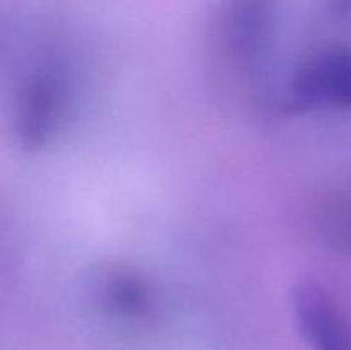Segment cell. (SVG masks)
<instances>
[{
	"instance_id": "6da1fadb",
	"label": "cell",
	"mask_w": 351,
	"mask_h": 350,
	"mask_svg": "<svg viewBox=\"0 0 351 350\" xmlns=\"http://www.w3.org/2000/svg\"><path fill=\"white\" fill-rule=\"evenodd\" d=\"M67 82L58 69L43 65L21 84L14 110V130L21 146L34 151L50 143L64 122Z\"/></svg>"
},
{
	"instance_id": "7a4b0ae2",
	"label": "cell",
	"mask_w": 351,
	"mask_h": 350,
	"mask_svg": "<svg viewBox=\"0 0 351 350\" xmlns=\"http://www.w3.org/2000/svg\"><path fill=\"white\" fill-rule=\"evenodd\" d=\"M288 102L300 112L351 108V50L329 48L302 62L288 86Z\"/></svg>"
},
{
	"instance_id": "3957f363",
	"label": "cell",
	"mask_w": 351,
	"mask_h": 350,
	"mask_svg": "<svg viewBox=\"0 0 351 350\" xmlns=\"http://www.w3.org/2000/svg\"><path fill=\"white\" fill-rule=\"evenodd\" d=\"M291 304L302 336L314 350H351V326L335 299L319 281L300 278Z\"/></svg>"
},
{
	"instance_id": "277c9868",
	"label": "cell",
	"mask_w": 351,
	"mask_h": 350,
	"mask_svg": "<svg viewBox=\"0 0 351 350\" xmlns=\"http://www.w3.org/2000/svg\"><path fill=\"white\" fill-rule=\"evenodd\" d=\"M89 288L99 307L119 318H144L154 304L149 281L136 270L122 264H108L96 271Z\"/></svg>"
},
{
	"instance_id": "5b68a950",
	"label": "cell",
	"mask_w": 351,
	"mask_h": 350,
	"mask_svg": "<svg viewBox=\"0 0 351 350\" xmlns=\"http://www.w3.org/2000/svg\"><path fill=\"white\" fill-rule=\"evenodd\" d=\"M223 24L233 50L242 55L256 54L269 33V0H230Z\"/></svg>"
},
{
	"instance_id": "8992f818",
	"label": "cell",
	"mask_w": 351,
	"mask_h": 350,
	"mask_svg": "<svg viewBox=\"0 0 351 350\" xmlns=\"http://www.w3.org/2000/svg\"><path fill=\"white\" fill-rule=\"evenodd\" d=\"M328 5L343 19H351V0H328Z\"/></svg>"
}]
</instances>
